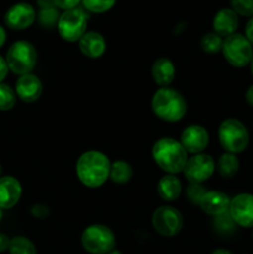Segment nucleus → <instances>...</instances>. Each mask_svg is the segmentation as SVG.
<instances>
[{
	"label": "nucleus",
	"mask_w": 253,
	"mask_h": 254,
	"mask_svg": "<svg viewBox=\"0 0 253 254\" xmlns=\"http://www.w3.org/2000/svg\"><path fill=\"white\" fill-rule=\"evenodd\" d=\"M111 161L106 154L97 150H89L82 154L76 164L78 180L89 189H97L103 185L109 178Z\"/></svg>",
	"instance_id": "nucleus-1"
},
{
	"label": "nucleus",
	"mask_w": 253,
	"mask_h": 254,
	"mask_svg": "<svg viewBox=\"0 0 253 254\" xmlns=\"http://www.w3.org/2000/svg\"><path fill=\"white\" fill-rule=\"evenodd\" d=\"M151 155L156 165L166 174L183 173L188 161V153L180 141L173 138H161L154 143Z\"/></svg>",
	"instance_id": "nucleus-2"
},
{
	"label": "nucleus",
	"mask_w": 253,
	"mask_h": 254,
	"mask_svg": "<svg viewBox=\"0 0 253 254\" xmlns=\"http://www.w3.org/2000/svg\"><path fill=\"white\" fill-rule=\"evenodd\" d=\"M151 109L161 121L175 123L184 118L188 112V103L180 92L170 87H164L154 93Z\"/></svg>",
	"instance_id": "nucleus-3"
},
{
	"label": "nucleus",
	"mask_w": 253,
	"mask_h": 254,
	"mask_svg": "<svg viewBox=\"0 0 253 254\" xmlns=\"http://www.w3.org/2000/svg\"><path fill=\"white\" fill-rule=\"evenodd\" d=\"M218 141L226 153L237 154L246 150L250 141L245 124L236 118L225 119L218 127Z\"/></svg>",
	"instance_id": "nucleus-4"
},
{
	"label": "nucleus",
	"mask_w": 253,
	"mask_h": 254,
	"mask_svg": "<svg viewBox=\"0 0 253 254\" xmlns=\"http://www.w3.org/2000/svg\"><path fill=\"white\" fill-rule=\"evenodd\" d=\"M5 60L12 73L19 76L31 73L37 62L36 49L31 42L20 40L9 47Z\"/></svg>",
	"instance_id": "nucleus-5"
},
{
	"label": "nucleus",
	"mask_w": 253,
	"mask_h": 254,
	"mask_svg": "<svg viewBox=\"0 0 253 254\" xmlns=\"http://www.w3.org/2000/svg\"><path fill=\"white\" fill-rule=\"evenodd\" d=\"M81 243L84 251L91 254H107L116 247L113 231L104 225H91L82 232Z\"/></svg>",
	"instance_id": "nucleus-6"
},
{
	"label": "nucleus",
	"mask_w": 253,
	"mask_h": 254,
	"mask_svg": "<svg viewBox=\"0 0 253 254\" xmlns=\"http://www.w3.org/2000/svg\"><path fill=\"white\" fill-rule=\"evenodd\" d=\"M221 51L226 61L237 68L250 64L253 56V46L246 39L245 35L237 32L225 37Z\"/></svg>",
	"instance_id": "nucleus-7"
},
{
	"label": "nucleus",
	"mask_w": 253,
	"mask_h": 254,
	"mask_svg": "<svg viewBox=\"0 0 253 254\" xmlns=\"http://www.w3.org/2000/svg\"><path fill=\"white\" fill-rule=\"evenodd\" d=\"M87 30V15L79 7L64 10L60 15L57 22V31L60 36L67 42L79 41Z\"/></svg>",
	"instance_id": "nucleus-8"
},
{
	"label": "nucleus",
	"mask_w": 253,
	"mask_h": 254,
	"mask_svg": "<svg viewBox=\"0 0 253 254\" xmlns=\"http://www.w3.org/2000/svg\"><path fill=\"white\" fill-rule=\"evenodd\" d=\"M151 223L156 232L163 237H174L184 225L183 215L173 206H160L151 216Z\"/></svg>",
	"instance_id": "nucleus-9"
},
{
	"label": "nucleus",
	"mask_w": 253,
	"mask_h": 254,
	"mask_svg": "<svg viewBox=\"0 0 253 254\" xmlns=\"http://www.w3.org/2000/svg\"><path fill=\"white\" fill-rule=\"evenodd\" d=\"M216 163L208 154H195L188 159L184 168V175L190 184H202L213 175Z\"/></svg>",
	"instance_id": "nucleus-10"
},
{
	"label": "nucleus",
	"mask_w": 253,
	"mask_h": 254,
	"mask_svg": "<svg viewBox=\"0 0 253 254\" xmlns=\"http://www.w3.org/2000/svg\"><path fill=\"white\" fill-rule=\"evenodd\" d=\"M228 213L237 226L242 228L253 227V195L238 193L231 200Z\"/></svg>",
	"instance_id": "nucleus-11"
},
{
	"label": "nucleus",
	"mask_w": 253,
	"mask_h": 254,
	"mask_svg": "<svg viewBox=\"0 0 253 254\" xmlns=\"http://www.w3.org/2000/svg\"><path fill=\"white\" fill-rule=\"evenodd\" d=\"M36 20L34 6L27 2H17L6 11L4 21L11 30H25L31 26Z\"/></svg>",
	"instance_id": "nucleus-12"
},
{
	"label": "nucleus",
	"mask_w": 253,
	"mask_h": 254,
	"mask_svg": "<svg viewBox=\"0 0 253 254\" xmlns=\"http://www.w3.org/2000/svg\"><path fill=\"white\" fill-rule=\"evenodd\" d=\"M208 131L198 124H191L183 130L180 135V143L186 153L192 155L201 154L208 145Z\"/></svg>",
	"instance_id": "nucleus-13"
},
{
	"label": "nucleus",
	"mask_w": 253,
	"mask_h": 254,
	"mask_svg": "<svg viewBox=\"0 0 253 254\" xmlns=\"http://www.w3.org/2000/svg\"><path fill=\"white\" fill-rule=\"evenodd\" d=\"M15 93L25 103L36 102L42 93V82L32 73L20 76L15 84Z\"/></svg>",
	"instance_id": "nucleus-14"
},
{
	"label": "nucleus",
	"mask_w": 253,
	"mask_h": 254,
	"mask_svg": "<svg viewBox=\"0 0 253 254\" xmlns=\"http://www.w3.org/2000/svg\"><path fill=\"white\" fill-rule=\"evenodd\" d=\"M21 184L14 176L0 178V208H12L21 197Z\"/></svg>",
	"instance_id": "nucleus-15"
},
{
	"label": "nucleus",
	"mask_w": 253,
	"mask_h": 254,
	"mask_svg": "<svg viewBox=\"0 0 253 254\" xmlns=\"http://www.w3.org/2000/svg\"><path fill=\"white\" fill-rule=\"evenodd\" d=\"M230 203V197L225 192L212 190L205 193L198 206L206 215L217 217V216L228 212Z\"/></svg>",
	"instance_id": "nucleus-16"
},
{
	"label": "nucleus",
	"mask_w": 253,
	"mask_h": 254,
	"mask_svg": "<svg viewBox=\"0 0 253 254\" xmlns=\"http://www.w3.org/2000/svg\"><path fill=\"white\" fill-rule=\"evenodd\" d=\"M213 32L221 37H227L235 34L238 27V15L232 9H221L216 12L212 21Z\"/></svg>",
	"instance_id": "nucleus-17"
},
{
	"label": "nucleus",
	"mask_w": 253,
	"mask_h": 254,
	"mask_svg": "<svg viewBox=\"0 0 253 254\" xmlns=\"http://www.w3.org/2000/svg\"><path fill=\"white\" fill-rule=\"evenodd\" d=\"M79 50L88 59H98L106 52V40L99 32L87 31L78 41Z\"/></svg>",
	"instance_id": "nucleus-18"
},
{
	"label": "nucleus",
	"mask_w": 253,
	"mask_h": 254,
	"mask_svg": "<svg viewBox=\"0 0 253 254\" xmlns=\"http://www.w3.org/2000/svg\"><path fill=\"white\" fill-rule=\"evenodd\" d=\"M151 77L160 88L169 87L175 78V66L168 57H160L151 67Z\"/></svg>",
	"instance_id": "nucleus-19"
},
{
	"label": "nucleus",
	"mask_w": 253,
	"mask_h": 254,
	"mask_svg": "<svg viewBox=\"0 0 253 254\" xmlns=\"http://www.w3.org/2000/svg\"><path fill=\"white\" fill-rule=\"evenodd\" d=\"M156 191H158V195L160 196L161 200L170 202V201L178 200L179 196L181 195V191H183V185H181V181L179 180V178H176V175L166 174L158 181Z\"/></svg>",
	"instance_id": "nucleus-20"
},
{
	"label": "nucleus",
	"mask_w": 253,
	"mask_h": 254,
	"mask_svg": "<svg viewBox=\"0 0 253 254\" xmlns=\"http://www.w3.org/2000/svg\"><path fill=\"white\" fill-rule=\"evenodd\" d=\"M133 178V168L129 163L124 160H117L111 163V170H109V179L114 184L123 185L130 181Z\"/></svg>",
	"instance_id": "nucleus-21"
},
{
	"label": "nucleus",
	"mask_w": 253,
	"mask_h": 254,
	"mask_svg": "<svg viewBox=\"0 0 253 254\" xmlns=\"http://www.w3.org/2000/svg\"><path fill=\"white\" fill-rule=\"evenodd\" d=\"M238 169H240V160L235 154L225 153L218 158L217 171L222 178H233L238 173Z\"/></svg>",
	"instance_id": "nucleus-22"
},
{
	"label": "nucleus",
	"mask_w": 253,
	"mask_h": 254,
	"mask_svg": "<svg viewBox=\"0 0 253 254\" xmlns=\"http://www.w3.org/2000/svg\"><path fill=\"white\" fill-rule=\"evenodd\" d=\"M10 254H36V247L34 243L24 236H15L10 240Z\"/></svg>",
	"instance_id": "nucleus-23"
},
{
	"label": "nucleus",
	"mask_w": 253,
	"mask_h": 254,
	"mask_svg": "<svg viewBox=\"0 0 253 254\" xmlns=\"http://www.w3.org/2000/svg\"><path fill=\"white\" fill-rule=\"evenodd\" d=\"M222 45L223 39L218 36L216 32H208V34L203 35L200 41L201 49L206 54H217L222 50Z\"/></svg>",
	"instance_id": "nucleus-24"
},
{
	"label": "nucleus",
	"mask_w": 253,
	"mask_h": 254,
	"mask_svg": "<svg viewBox=\"0 0 253 254\" xmlns=\"http://www.w3.org/2000/svg\"><path fill=\"white\" fill-rule=\"evenodd\" d=\"M60 12L56 6L46 7V9H40L39 14H37V20L39 24L45 29H52V27L57 26V22L60 19Z\"/></svg>",
	"instance_id": "nucleus-25"
},
{
	"label": "nucleus",
	"mask_w": 253,
	"mask_h": 254,
	"mask_svg": "<svg viewBox=\"0 0 253 254\" xmlns=\"http://www.w3.org/2000/svg\"><path fill=\"white\" fill-rule=\"evenodd\" d=\"M16 103V93L9 84L0 83V111H10Z\"/></svg>",
	"instance_id": "nucleus-26"
},
{
	"label": "nucleus",
	"mask_w": 253,
	"mask_h": 254,
	"mask_svg": "<svg viewBox=\"0 0 253 254\" xmlns=\"http://www.w3.org/2000/svg\"><path fill=\"white\" fill-rule=\"evenodd\" d=\"M213 227L221 235H230V233H232L236 230L237 225L232 220L230 213L226 212L223 215L215 217V220H213Z\"/></svg>",
	"instance_id": "nucleus-27"
},
{
	"label": "nucleus",
	"mask_w": 253,
	"mask_h": 254,
	"mask_svg": "<svg viewBox=\"0 0 253 254\" xmlns=\"http://www.w3.org/2000/svg\"><path fill=\"white\" fill-rule=\"evenodd\" d=\"M116 4V0H82L84 9L93 14H102L108 11Z\"/></svg>",
	"instance_id": "nucleus-28"
},
{
	"label": "nucleus",
	"mask_w": 253,
	"mask_h": 254,
	"mask_svg": "<svg viewBox=\"0 0 253 254\" xmlns=\"http://www.w3.org/2000/svg\"><path fill=\"white\" fill-rule=\"evenodd\" d=\"M231 9L240 16H253V0H231Z\"/></svg>",
	"instance_id": "nucleus-29"
},
{
	"label": "nucleus",
	"mask_w": 253,
	"mask_h": 254,
	"mask_svg": "<svg viewBox=\"0 0 253 254\" xmlns=\"http://www.w3.org/2000/svg\"><path fill=\"white\" fill-rule=\"evenodd\" d=\"M206 192H207V190L202 184H190L186 189V197L193 205H200L201 200Z\"/></svg>",
	"instance_id": "nucleus-30"
},
{
	"label": "nucleus",
	"mask_w": 253,
	"mask_h": 254,
	"mask_svg": "<svg viewBox=\"0 0 253 254\" xmlns=\"http://www.w3.org/2000/svg\"><path fill=\"white\" fill-rule=\"evenodd\" d=\"M31 215L39 220H45L50 216L49 206L44 205V203H36L31 207Z\"/></svg>",
	"instance_id": "nucleus-31"
},
{
	"label": "nucleus",
	"mask_w": 253,
	"mask_h": 254,
	"mask_svg": "<svg viewBox=\"0 0 253 254\" xmlns=\"http://www.w3.org/2000/svg\"><path fill=\"white\" fill-rule=\"evenodd\" d=\"M55 5H56L59 9L69 10L74 9V7H78V4L82 1V0H54Z\"/></svg>",
	"instance_id": "nucleus-32"
},
{
	"label": "nucleus",
	"mask_w": 253,
	"mask_h": 254,
	"mask_svg": "<svg viewBox=\"0 0 253 254\" xmlns=\"http://www.w3.org/2000/svg\"><path fill=\"white\" fill-rule=\"evenodd\" d=\"M245 36L250 41V44L253 46V16L250 17L245 27Z\"/></svg>",
	"instance_id": "nucleus-33"
},
{
	"label": "nucleus",
	"mask_w": 253,
	"mask_h": 254,
	"mask_svg": "<svg viewBox=\"0 0 253 254\" xmlns=\"http://www.w3.org/2000/svg\"><path fill=\"white\" fill-rule=\"evenodd\" d=\"M7 71H9V67H7L6 60L0 56V83H2L4 78L6 77Z\"/></svg>",
	"instance_id": "nucleus-34"
},
{
	"label": "nucleus",
	"mask_w": 253,
	"mask_h": 254,
	"mask_svg": "<svg viewBox=\"0 0 253 254\" xmlns=\"http://www.w3.org/2000/svg\"><path fill=\"white\" fill-rule=\"evenodd\" d=\"M10 238L4 233H0V252H5L9 250Z\"/></svg>",
	"instance_id": "nucleus-35"
},
{
	"label": "nucleus",
	"mask_w": 253,
	"mask_h": 254,
	"mask_svg": "<svg viewBox=\"0 0 253 254\" xmlns=\"http://www.w3.org/2000/svg\"><path fill=\"white\" fill-rule=\"evenodd\" d=\"M36 2H37V5L40 6V9H46V7L56 6L54 0H36Z\"/></svg>",
	"instance_id": "nucleus-36"
},
{
	"label": "nucleus",
	"mask_w": 253,
	"mask_h": 254,
	"mask_svg": "<svg viewBox=\"0 0 253 254\" xmlns=\"http://www.w3.org/2000/svg\"><path fill=\"white\" fill-rule=\"evenodd\" d=\"M246 102H247L251 107H253V84L248 87L247 92H246Z\"/></svg>",
	"instance_id": "nucleus-37"
},
{
	"label": "nucleus",
	"mask_w": 253,
	"mask_h": 254,
	"mask_svg": "<svg viewBox=\"0 0 253 254\" xmlns=\"http://www.w3.org/2000/svg\"><path fill=\"white\" fill-rule=\"evenodd\" d=\"M5 41H6V31H5L4 27L0 25V47L5 44Z\"/></svg>",
	"instance_id": "nucleus-38"
},
{
	"label": "nucleus",
	"mask_w": 253,
	"mask_h": 254,
	"mask_svg": "<svg viewBox=\"0 0 253 254\" xmlns=\"http://www.w3.org/2000/svg\"><path fill=\"white\" fill-rule=\"evenodd\" d=\"M211 254H233V253L231 252V251L225 250V248H217V250L213 251Z\"/></svg>",
	"instance_id": "nucleus-39"
},
{
	"label": "nucleus",
	"mask_w": 253,
	"mask_h": 254,
	"mask_svg": "<svg viewBox=\"0 0 253 254\" xmlns=\"http://www.w3.org/2000/svg\"><path fill=\"white\" fill-rule=\"evenodd\" d=\"M107 254H122V252H121V251H118V250H113V251H111V252L107 253Z\"/></svg>",
	"instance_id": "nucleus-40"
},
{
	"label": "nucleus",
	"mask_w": 253,
	"mask_h": 254,
	"mask_svg": "<svg viewBox=\"0 0 253 254\" xmlns=\"http://www.w3.org/2000/svg\"><path fill=\"white\" fill-rule=\"evenodd\" d=\"M250 67H251V73H252V76H253V56H252V60H251V62H250Z\"/></svg>",
	"instance_id": "nucleus-41"
},
{
	"label": "nucleus",
	"mask_w": 253,
	"mask_h": 254,
	"mask_svg": "<svg viewBox=\"0 0 253 254\" xmlns=\"http://www.w3.org/2000/svg\"><path fill=\"white\" fill-rule=\"evenodd\" d=\"M2 218V212H1V208H0V221H1Z\"/></svg>",
	"instance_id": "nucleus-42"
},
{
	"label": "nucleus",
	"mask_w": 253,
	"mask_h": 254,
	"mask_svg": "<svg viewBox=\"0 0 253 254\" xmlns=\"http://www.w3.org/2000/svg\"><path fill=\"white\" fill-rule=\"evenodd\" d=\"M0 175H1V165H0Z\"/></svg>",
	"instance_id": "nucleus-43"
},
{
	"label": "nucleus",
	"mask_w": 253,
	"mask_h": 254,
	"mask_svg": "<svg viewBox=\"0 0 253 254\" xmlns=\"http://www.w3.org/2000/svg\"><path fill=\"white\" fill-rule=\"evenodd\" d=\"M252 240H253V231H252Z\"/></svg>",
	"instance_id": "nucleus-44"
}]
</instances>
